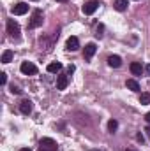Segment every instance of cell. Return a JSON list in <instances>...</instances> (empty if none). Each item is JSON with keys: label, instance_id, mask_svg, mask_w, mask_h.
<instances>
[{"label": "cell", "instance_id": "cell-1", "mask_svg": "<svg viewBox=\"0 0 150 151\" xmlns=\"http://www.w3.org/2000/svg\"><path fill=\"white\" fill-rule=\"evenodd\" d=\"M7 34L14 39L20 37V25H18L14 19H9V21H7Z\"/></svg>", "mask_w": 150, "mask_h": 151}, {"label": "cell", "instance_id": "cell-2", "mask_svg": "<svg viewBox=\"0 0 150 151\" xmlns=\"http://www.w3.org/2000/svg\"><path fill=\"white\" fill-rule=\"evenodd\" d=\"M20 70H21L25 76H34L36 72H37V67H36L32 62H23L21 67H20Z\"/></svg>", "mask_w": 150, "mask_h": 151}, {"label": "cell", "instance_id": "cell-3", "mask_svg": "<svg viewBox=\"0 0 150 151\" xmlns=\"http://www.w3.org/2000/svg\"><path fill=\"white\" fill-rule=\"evenodd\" d=\"M41 25H42V12H41V11H34L32 19H30V23H28V28H37Z\"/></svg>", "mask_w": 150, "mask_h": 151}, {"label": "cell", "instance_id": "cell-4", "mask_svg": "<svg viewBox=\"0 0 150 151\" xmlns=\"http://www.w3.org/2000/svg\"><path fill=\"white\" fill-rule=\"evenodd\" d=\"M97 7H99V2H97V0H90V2H87V4L83 5V12H85L87 16H90V14H94V12L97 11Z\"/></svg>", "mask_w": 150, "mask_h": 151}, {"label": "cell", "instance_id": "cell-5", "mask_svg": "<svg viewBox=\"0 0 150 151\" xmlns=\"http://www.w3.org/2000/svg\"><path fill=\"white\" fill-rule=\"evenodd\" d=\"M27 11H28V5L25 2H20L12 7V14H16V16H23V14H27Z\"/></svg>", "mask_w": 150, "mask_h": 151}, {"label": "cell", "instance_id": "cell-6", "mask_svg": "<svg viewBox=\"0 0 150 151\" xmlns=\"http://www.w3.org/2000/svg\"><path fill=\"white\" fill-rule=\"evenodd\" d=\"M32 107H34L32 106V100H28V99H25V100L20 102V111L23 114H30L32 113Z\"/></svg>", "mask_w": 150, "mask_h": 151}, {"label": "cell", "instance_id": "cell-7", "mask_svg": "<svg viewBox=\"0 0 150 151\" xmlns=\"http://www.w3.org/2000/svg\"><path fill=\"white\" fill-rule=\"evenodd\" d=\"M41 148H48V150H55L57 151V142L53 141V139H50V137H44V139H41V144H39Z\"/></svg>", "mask_w": 150, "mask_h": 151}, {"label": "cell", "instance_id": "cell-8", "mask_svg": "<svg viewBox=\"0 0 150 151\" xmlns=\"http://www.w3.org/2000/svg\"><path fill=\"white\" fill-rule=\"evenodd\" d=\"M66 47H67V51H76V49L79 47V40H78V37H69L67 39Z\"/></svg>", "mask_w": 150, "mask_h": 151}, {"label": "cell", "instance_id": "cell-9", "mask_svg": "<svg viewBox=\"0 0 150 151\" xmlns=\"http://www.w3.org/2000/svg\"><path fill=\"white\" fill-rule=\"evenodd\" d=\"M94 53H95V44H94V42L87 44V46H85V53H83L85 60H90V58L94 56Z\"/></svg>", "mask_w": 150, "mask_h": 151}, {"label": "cell", "instance_id": "cell-10", "mask_svg": "<svg viewBox=\"0 0 150 151\" xmlns=\"http://www.w3.org/2000/svg\"><path fill=\"white\" fill-rule=\"evenodd\" d=\"M108 65L113 67V69H118V67L122 65V58H120V56H117V55H111V56L108 58Z\"/></svg>", "mask_w": 150, "mask_h": 151}, {"label": "cell", "instance_id": "cell-11", "mask_svg": "<svg viewBox=\"0 0 150 151\" xmlns=\"http://www.w3.org/2000/svg\"><path fill=\"white\" fill-rule=\"evenodd\" d=\"M62 70V63L60 62H51L50 65H48V72H51V74H57V72H60Z\"/></svg>", "mask_w": 150, "mask_h": 151}, {"label": "cell", "instance_id": "cell-12", "mask_svg": "<svg viewBox=\"0 0 150 151\" xmlns=\"http://www.w3.org/2000/svg\"><path fill=\"white\" fill-rule=\"evenodd\" d=\"M66 86H67V76L60 74L58 79H57V88H58V90H66Z\"/></svg>", "mask_w": 150, "mask_h": 151}, {"label": "cell", "instance_id": "cell-13", "mask_svg": "<svg viewBox=\"0 0 150 151\" xmlns=\"http://www.w3.org/2000/svg\"><path fill=\"white\" fill-rule=\"evenodd\" d=\"M127 4H129V0H115L113 2V7L117 11H125L127 9Z\"/></svg>", "mask_w": 150, "mask_h": 151}, {"label": "cell", "instance_id": "cell-14", "mask_svg": "<svg viewBox=\"0 0 150 151\" xmlns=\"http://www.w3.org/2000/svg\"><path fill=\"white\" fill-rule=\"evenodd\" d=\"M131 72H133L134 76H141L143 74V67H141V63H138V62L131 63Z\"/></svg>", "mask_w": 150, "mask_h": 151}, {"label": "cell", "instance_id": "cell-15", "mask_svg": "<svg viewBox=\"0 0 150 151\" xmlns=\"http://www.w3.org/2000/svg\"><path fill=\"white\" fill-rule=\"evenodd\" d=\"M127 88L129 90H133V91H140V84H138V81L136 79H127Z\"/></svg>", "mask_w": 150, "mask_h": 151}, {"label": "cell", "instance_id": "cell-16", "mask_svg": "<svg viewBox=\"0 0 150 151\" xmlns=\"http://www.w3.org/2000/svg\"><path fill=\"white\" fill-rule=\"evenodd\" d=\"M12 51L11 49H7V51H4V55H2V63H9L11 60H12Z\"/></svg>", "mask_w": 150, "mask_h": 151}, {"label": "cell", "instance_id": "cell-17", "mask_svg": "<svg viewBox=\"0 0 150 151\" xmlns=\"http://www.w3.org/2000/svg\"><path fill=\"white\" fill-rule=\"evenodd\" d=\"M117 128H118V121H117V119H110V121H108V130H110L111 134H115Z\"/></svg>", "mask_w": 150, "mask_h": 151}, {"label": "cell", "instance_id": "cell-18", "mask_svg": "<svg viewBox=\"0 0 150 151\" xmlns=\"http://www.w3.org/2000/svg\"><path fill=\"white\" fill-rule=\"evenodd\" d=\"M140 104H143V106L150 104V93H141V97H140Z\"/></svg>", "mask_w": 150, "mask_h": 151}, {"label": "cell", "instance_id": "cell-19", "mask_svg": "<svg viewBox=\"0 0 150 151\" xmlns=\"http://www.w3.org/2000/svg\"><path fill=\"white\" fill-rule=\"evenodd\" d=\"M11 93H14V95H20V93H21V90H20L18 86H14V84H12V86H11Z\"/></svg>", "mask_w": 150, "mask_h": 151}, {"label": "cell", "instance_id": "cell-20", "mask_svg": "<svg viewBox=\"0 0 150 151\" xmlns=\"http://www.w3.org/2000/svg\"><path fill=\"white\" fill-rule=\"evenodd\" d=\"M5 83H7V74L2 72V74H0V84H5Z\"/></svg>", "mask_w": 150, "mask_h": 151}, {"label": "cell", "instance_id": "cell-21", "mask_svg": "<svg viewBox=\"0 0 150 151\" xmlns=\"http://www.w3.org/2000/svg\"><path fill=\"white\" fill-rule=\"evenodd\" d=\"M103 30H104V27H103V25H99V27H97V34H95L99 39L103 37Z\"/></svg>", "mask_w": 150, "mask_h": 151}, {"label": "cell", "instance_id": "cell-22", "mask_svg": "<svg viewBox=\"0 0 150 151\" xmlns=\"http://www.w3.org/2000/svg\"><path fill=\"white\" fill-rule=\"evenodd\" d=\"M74 65H69V69H67V72H69V74H73V72H74Z\"/></svg>", "mask_w": 150, "mask_h": 151}, {"label": "cell", "instance_id": "cell-23", "mask_svg": "<svg viewBox=\"0 0 150 151\" xmlns=\"http://www.w3.org/2000/svg\"><path fill=\"white\" fill-rule=\"evenodd\" d=\"M136 139H138L140 142H143V135H141V134H138V135H136Z\"/></svg>", "mask_w": 150, "mask_h": 151}, {"label": "cell", "instance_id": "cell-24", "mask_svg": "<svg viewBox=\"0 0 150 151\" xmlns=\"http://www.w3.org/2000/svg\"><path fill=\"white\" fill-rule=\"evenodd\" d=\"M39 151H55V150H48V148H41L39 146Z\"/></svg>", "mask_w": 150, "mask_h": 151}, {"label": "cell", "instance_id": "cell-25", "mask_svg": "<svg viewBox=\"0 0 150 151\" xmlns=\"http://www.w3.org/2000/svg\"><path fill=\"white\" fill-rule=\"evenodd\" d=\"M145 72H147V74H150V63L147 65V67H145Z\"/></svg>", "mask_w": 150, "mask_h": 151}, {"label": "cell", "instance_id": "cell-26", "mask_svg": "<svg viewBox=\"0 0 150 151\" xmlns=\"http://www.w3.org/2000/svg\"><path fill=\"white\" fill-rule=\"evenodd\" d=\"M145 132H147V135H149V139H150V125L147 127V130H145Z\"/></svg>", "mask_w": 150, "mask_h": 151}, {"label": "cell", "instance_id": "cell-27", "mask_svg": "<svg viewBox=\"0 0 150 151\" xmlns=\"http://www.w3.org/2000/svg\"><path fill=\"white\" fill-rule=\"evenodd\" d=\"M145 119H147V121L150 123V113H147V116H145Z\"/></svg>", "mask_w": 150, "mask_h": 151}, {"label": "cell", "instance_id": "cell-28", "mask_svg": "<svg viewBox=\"0 0 150 151\" xmlns=\"http://www.w3.org/2000/svg\"><path fill=\"white\" fill-rule=\"evenodd\" d=\"M20 151H32L30 148H23V150H20Z\"/></svg>", "mask_w": 150, "mask_h": 151}, {"label": "cell", "instance_id": "cell-29", "mask_svg": "<svg viewBox=\"0 0 150 151\" xmlns=\"http://www.w3.org/2000/svg\"><path fill=\"white\" fill-rule=\"evenodd\" d=\"M125 151H136V150H133V148H127V150H125Z\"/></svg>", "mask_w": 150, "mask_h": 151}, {"label": "cell", "instance_id": "cell-30", "mask_svg": "<svg viewBox=\"0 0 150 151\" xmlns=\"http://www.w3.org/2000/svg\"><path fill=\"white\" fill-rule=\"evenodd\" d=\"M57 2H69V0H57Z\"/></svg>", "mask_w": 150, "mask_h": 151}, {"label": "cell", "instance_id": "cell-31", "mask_svg": "<svg viewBox=\"0 0 150 151\" xmlns=\"http://www.w3.org/2000/svg\"><path fill=\"white\" fill-rule=\"evenodd\" d=\"M90 151H99V150H90Z\"/></svg>", "mask_w": 150, "mask_h": 151}, {"label": "cell", "instance_id": "cell-32", "mask_svg": "<svg viewBox=\"0 0 150 151\" xmlns=\"http://www.w3.org/2000/svg\"><path fill=\"white\" fill-rule=\"evenodd\" d=\"M34 2H37V0H34Z\"/></svg>", "mask_w": 150, "mask_h": 151}]
</instances>
